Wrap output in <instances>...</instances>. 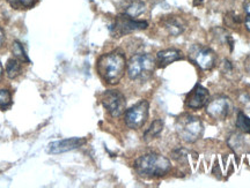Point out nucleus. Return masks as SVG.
Listing matches in <instances>:
<instances>
[{"label": "nucleus", "mask_w": 250, "mask_h": 188, "mask_svg": "<svg viewBox=\"0 0 250 188\" xmlns=\"http://www.w3.org/2000/svg\"><path fill=\"white\" fill-rule=\"evenodd\" d=\"M21 71H22V67H21L20 60H19V59H8L7 64H6V74H7L9 79H15V77L20 75Z\"/></svg>", "instance_id": "obj_17"}, {"label": "nucleus", "mask_w": 250, "mask_h": 188, "mask_svg": "<svg viewBox=\"0 0 250 188\" xmlns=\"http://www.w3.org/2000/svg\"><path fill=\"white\" fill-rule=\"evenodd\" d=\"M228 146H229L230 148H232V150H234V152L236 153L245 152L246 147H247L243 136L241 134H236V133H234L229 136V139H228Z\"/></svg>", "instance_id": "obj_16"}, {"label": "nucleus", "mask_w": 250, "mask_h": 188, "mask_svg": "<svg viewBox=\"0 0 250 188\" xmlns=\"http://www.w3.org/2000/svg\"><path fill=\"white\" fill-rule=\"evenodd\" d=\"M193 1V6H202L204 0H192Z\"/></svg>", "instance_id": "obj_29"}, {"label": "nucleus", "mask_w": 250, "mask_h": 188, "mask_svg": "<svg viewBox=\"0 0 250 188\" xmlns=\"http://www.w3.org/2000/svg\"><path fill=\"white\" fill-rule=\"evenodd\" d=\"M126 70V60L120 51L103 55L98 60V73L109 84H117L123 79Z\"/></svg>", "instance_id": "obj_1"}, {"label": "nucleus", "mask_w": 250, "mask_h": 188, "mask_svg": "<svg viewBox=\"0 0 250 188\" xmlns=\"http://www.w3.org/2000/svg\"><path fill=\"white\" fill-rule=\"evenodd\" d=\"M162 26L171 36H179L186 30V23L179 17H167L162 19Z\"/></svg>", "instance_id": "obj_13"}, {"label": "nucleus", "mask_w": 250, "mask_h": 188, "mask_svg": "<svg viewBox=\"0 0 250 188\" xmlns=\"http://www.w3.org/2000/svg\"><path fill=\"white\" fill-rule=\"evenodd\" d=\"M134 170L145 178L164 177L171 170V163L166 156L160 153H146L134 162Z\"/></svg>", "instance_id": "obj_2"}, {"label": "nucleus", "mask_w": 250, "mask_h": 188, "mask_svg": "<svg viewBox=\"0 0 250 188\" xmlns=\"http://www.w3.org/2000/svg\"><path fill=\"white\" fill-rule=\"evenodd\" d=\"M162 130H164V121H162L161 119H155V120L151 124L148 130L145 132V134H144V140H145L146 142L154 140L155 137L160 135Z\"/></svg>", "instance_id": "obj_15"}, {"label": "nucleus", "mask_w": 250, "mask_h": 188, "mask_svg": "<svg viewBox=\"0 0 250 188\" xmlns=\"http://www.w3.org/2000/svg\"><path fill=\"white\" fill-rule=\"evenodd\" d=\"M224 20L225 24L229 28H236L240 26V23H241V19H240V17H237L235 13H233V12H229V13L225 15Z\"/></svg>", "instance_id": "obj_22"}, {"label": "nucleus", "mask_w": 250, "mask_h": 188, "mask_svg": "<svg viewBox=\"0 0 250 188\" xmlns=\"http://www.w3.org/2000/svg\"><path fill=\"white\" fill-rule=\"evenodd\" d=\"M208 101H210L208 90L205 87H203L202 84H196L191 92L187 95L186 105L189 109L198 110L204 108Z\"/></svg>", "instance_id": "obj_10"}, {"label": "nucleus", "mask_w": 250, "mask_h": 188, "mask_svg": "<svg viewBox=\"0 0 250 188\" xmlns=\"http://www.w3.org/2000/svg\"><path fill=\"white\" fill-rule=\"evenodd\" d=\"M4 42H5V33H4V30L0 28V46L4 44Z\"/></svg>", "instance_id": "obj_27"}, {"label": "nucleus", "mask_w": 250, "mask_h": 188, "mask_svg": "<svg viewBox=\"0 0 250 188\" xmlns=\"http://www.w3.org/2000/svg\"><path fill=\"white\" fill-rule=\"evenodd\" d=\"M12 105V95L8 90L1 89L0 90V109L2 111L11 108Z\"/></svg>", "instance_id": "obj_20"}, {"label": "nucleus", "mask_w": 250, "mask_h": 188, "mask_svg": "<svg viewBox=\"0 0 250 188\" xmlns=\"http://www.w3.org/2000/svg\"><path fill=\"white\" fill-rule=\"evenodd\" d=\"M149 103L147 101H140L134 104L132 108L125 112V124L131 130H139L145 125L148 118Z\"/></svg>", "instance_id": "obj_7"}, {"label": "nucleus", "mask_w": 250, "mask_h": 188, "mask_svg": "<svg viewBox=\"0 0 250 188\" xmlns=\"http://www.w3.org/2000/svg\"><path fill=\"white\" fill-rule=\"evenodd\" d=\"M189 59L202 71H210L215 65V53L210 48L195 44L189 50Z\"/></svg>", "instance_id": "obj_6"}, {"label": "nucleus", "mask_w": 250, "mask_h": 188, "mask_svg": "<svg viewBox=\"0 0 250 188\" xmlns=\"http://www.w3.org/2000/svg\"><path fill=\"white\" fill-rule=\"evenodd\" d=\"M213 174L217 175L219 179H220V178H221L220 175H219V174H221V172L219 171V165H218V162L217 161H215V165L213 167Z\"/></svg>", "instance_id": "obj_25"}, {"label": "nucleus", "mask_w": 250, "mask_h": 188, "mask_svg": "<svg viewBox=\"0 0 250 188\" xmlns=\"http://www.w3.org/2000/svg\"><path fill=\"white\" fill-rule=\"evenodd\" d=\"M102 105L115 118L121 117L126 110V99L118 90H107L101 97Z\"/></svg>", "instance_id": "obj_8"}, {"label": "nucleus", "mask_w": 250, "mask_h": 188, "mask_svg": "<svg viewBox=\"0 0 250 188\" xmlns=\"http://www.w3.org/2000/svg\"><path fill=\"white\" fill-rule=\"evenodd\" d=\"M236 127L246 134H250V118L243 112H239L236 118Z\"/></svg>", "instance_id": "obj_19"}, {"label": "nucleus", "mask_w": 250, "mask_h": 188, "mask_svg": "<svg viewBox=\"0 0 250 188\" xmlns=\"http://www.w3.org/2000/svg\"><path fill=\"white\" fill-rule=\"evenodd\" d=\"M12 52H13L14 57L19 59L22 62H29V59H28V56L26 51H24L23 45L19 40H14L13 45H12Z\"/></svg>", "instance_id": "obj_18"}, {"label": "nucleus", "mask_w": 250, "mask_h": 188, "mask_svg": "<svg viewBox=\"0 0 250 188\" xmlns=\"http://www.w3.org/2000/svg\"><path fill=\"white\" fill-rule=\"evenodd\" d=\"M148 27V23L146 21L137 20L129 17V15L122 13L121 15L115 19L114 23L111 26V34L115 37H122L129 34L133 33V31L144 30Z\"/></svg>", "instance_id": "obj_5"}, {"label": "nucleus", "mask_w": 250, "mask_h": 188, "mask_svg": "<svg viewBox=\"0 0 250 188\" xmlns=\"http://www.w3.org/2000/svg\"><path fill=\"white\" fill-rule=\"evenodd\" d=\"M8 4L13 8L17 9H27L35 5L36 0H7Z\"/></svg>", "instance_id": "obj_21"}, {"label": "nucleus", "mask_w": 250, "mask_h": 188, "mask_svg": "<svg viewBox=\"0 0 250 188\" xmlns=\"http://www.w3.org/2000/svg\"><path fill=\"white\" fill-rule=\"evenodd\" d=\"M156 60L151 55H134L126 64L127 75L133 81H146L152 76Z\"/></svg>", "instance_id": "obj_3"}, {"label": "nucleus", "mask_w": 250, "mask_h": 188, "mask_svg": "<svg viewBox=\"0 0 250 188\" xmlns=\"http://www.w3.org/2000/svg\"><path fill=\"white\" fill-rule=\"evenodd\" d=\"M206 113L217 120H224L229 113L230 101L225 96H217L206 104Z\"/></svg>", "instance_id": "obj_9"}, {"label": "nucleus", "mask_w": 250, "mask_h": 188, "mask_svg": "<svg viewBox=\"0 0 250 188\" xmlns=\"http://www.w3.org/2000/svg\"><path fill=\"white\" fill-rule=\"evenodd\" d=\"M2 74H4V70H2V66L0 64V81L2 79Z\"/></svg>", "instance_id": "obj_30"}, {"label": "nucleus", "mask_w": 250, "mask_h": 188, "mask_svg": "<svg viewBox=\"0 0 250 188\" xmlns=\"http://www.w3.org/2000/svg\"><path fill=\"white\" fill-rule=\"evenodd\" d=\"M183 58V53L177 49L162 50V51L158 52V55H156V66L164 68L175 61L182 60Z\"/></svg>", "instance_id": "obj_12"}, {"label": "nucleus", "mask_w": 250, "mask_h": 188, "mask_svg": "<svg viewBox=\"0 0 250 188\" xmlns=\"http://www.w3.org/2000/svg\"><path fill=\"white\" fill-rule=\"evenodd\" d=\"M146 11V6L140 0H132L130 4L126 6L124 9V14L129 15V17L136 19L142 15Z\"/></svg>", "instance_id": "obj_14"}, {"label": "nucleus", "mask_w": 250, "mask_h": 188, "mask_svg": "<svg viewBox=\"0 0 250 188\" xmlns=\"http://www.w3.org/2000/svg\"><path fill=\"white\" fill-rule=\"evenodd\" d=\"M171 157H173L175 161L181 163V164H186L188 163V151L183 148L175 149L173 152H171Z\"/></svg>", "instance_id": "obj_23"}, {"label": "nucleus", "mask_w": 250, "mask_h": 188, "mask_svg": "<svg viewBox=\"0 0 250 188\" xmlns=\"http://www.w3.org/2000/svg\"><path fill=\"white\" fill-rule=\"evenodd\" d=\"M245 26H246L247 29H248L249 33H250V15H248V17L246 18V20H245Z\"/></svg>", "instance_id": "obj_28"}, {"label": "nucleus", "mask_w": 250, "mask_h": 188, "mask_svg": "<svg viewBox=\"0 0 250 188\" xmlns=\"http://www.w3.org/2000/svg\"><path fill=\"white\" fill-rule=\"evenodd\" d=\"M85 143L86 139H81V137H71V139L55 141V142H51L48 146V152L52 153V155H58V153L67 152L79 148Z\"/></svg>", "instance_id": "obj_11"}, {"label": "nucleus", "mask_w": 250, "mask_h": 188, "mask_svg": "<svg viewBox=\"0 0 250 188\" xmlns=\"http://www.w3.org/2000/svg\"><path fill=\"white\" fill-rule=\"evenodd\" d=\"M245 68H246L247 73L250 75V55L246 58V60H245Z\"/></svg>", "instance_id": "obj_24"}, {"label": "nucleus", "mask_w": 250, "mask_h": 188, "mask_svg": "<svg viewBox=\"0 0 250 188\" xmlns=\"http://www.w3.org/2000/svg\"><path fill=\"white\" fill-rule=\"evenodd\" d=\"M204 126L198 117L184 114L177 118L176 132L177 135L187 143H195L202 136Z\"/></svg>", "instance_id": "obj_4"}, {"label": "nucleus", "mask_w": 250, "mask_h": 188, "mask_svg": "<svg viewBox=\"0 0 250 188\" xmlns=\"http://www.w3.org/2000/svg\"><path fill=\"white\" fill-rule=\"evenodd\" d=\"M243 9L248 15H250V0H247V1L243 4Z\"/></svg>", "instance_id": "obj_26"}]
</instances>
